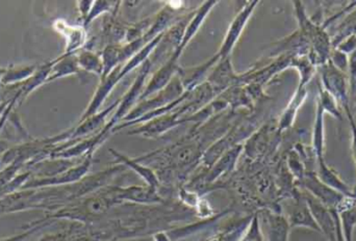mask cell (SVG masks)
Listing matches in <instances>:
<instances>
[{"label":"cell","instance_id":"cell-23","mask_svg":"<svg viewBox=\"0 0 356 241\" xmlns=\"http://www.w3.org/2000/svg\"><path fill=\"white\" fill-rule=\"evenodd\" d=\"M50 224L40 223L38 221L31 222L29 225H25L24 231L17 235L8 236V238H0V241H26L33 234L41 231L44 228L47 227Z\"/></svg>","mask_w":356,"mask_h":241},{"label":"cell","instance_id":"cell-30","mask_svg":"<svg viewBox=\"0 0 356 241\" xmlns=\"http://www.w3.org/2000/svg\"><path fill=\"white\" fill-rule=\"evenodd\" d=\"M4 71H6V68H2V67H0V88H1V79L2 76H3Z\"/></svg>","mask_w":356,"mask_h":241},{"label":"cell","instance_id":"cell-19","mask_svg":"<svg viewBox=\"0 0 356 241\" xmlns=\"http://www.w3.org/2000/svg\"><path fill=\"white\" fill-rule=\"evenodd\" d=\"M76 56L77 64H79L81 70L87 71V72L94 73V74L102 75L104 73V62L97 54L93 53L89 50H83L75 54Z\"/></svg>","mask_w":356,"mask_h":241},{"label":"cell","instance_id":"cell-15","mask_svg":"<svg viewBox=\"0 0 356 241\" xmlns=\"http://www.w3.org/2000/svg\"><path fill=\"white\" fill-rule=\"evenodd\" d=\"M110 152L116 157L117 161H119L121 165L129 167V169L135 171L138 175L141 176V177L145 180L147 186L154 188V190H158L159 186H160V180H159L158 176L154 173L152 169L142 165L141 163L138 161L137 159L129 158V157L124 156V155L120 154L119 152H116L114 149H110Z\"/></svg>","mask_w":356,"mask_h":241},{"label":"cell","instance_id":"cell-21","mask_svg":"<svg viewBox=\"0 0 356 241\" xmlns=\"http://www.w3.org/2000/svg\"><path fill=\"white\" fill-rule=\"evenodd\" d=\"M338 213L345 240L353 241V233L356 229V202Z\"/></svg>","mask_w":356,"mask_h":241},{"label":"cell","instance_id":"cell-20","mask_svg":"<svg viewBox=\"0 0 356 241\" xmlns=\"http://www.w3.org/2000/svg\"><path fill=\"white\" fill-rule=\"evenodd\" d=\"M242 149V146H234V148L230 149L226 154H224L223 156L220 158V160L216 163L213 171L211 172L209 177H207L209 181H213V180L217 179L222 174L232 169V167H234V163H236V158H238V155H240Z\"/></svg>","mask_w":356,"mask_h":241},{"label":"cell","instance_id":"cell-13","mask_svg":"<svg viewBox=\"0 0 356 241\" xmlns=\"http://www.w3.org/2000/svg\"><path fill=\"white\" fill-rule=\"evenodd\" d=\"M79 64H77L76 56H58L56 60H50V70L48 73L46 83H52L56 79L69 76V75L77 74L79 72Z\"/></svg>","mask_w":356,"mask_h":241},{"label":"cell","instance_id":"cell-27","mask_svg":"<svg viewBox=\"0 0 356 241\" xmlns=\"http://www.w3.org/2000/svg\"><path fill=\"white\" fill-rule=\"evenodd\" d=\"M180 198H181V200L184 201L186 205L193 207H197L199 201H200L195 192H186V190H181V192H180Z\"/></svg>","mask_w":356,"mask_h":241},{"label":"cell","instance_id":"cell-24","mask_svg":"<svg viewBox=\"0 0 356 241\" xmlns=\"http://www.w3.org/2000/svg\"><path fill=\"white\" fill-rule=\"evenodd\" d=\"M238 241H265L257 215H255L253 219H251L246 232H245L243 238Z\"/></svg>","mask_w":356,"mask_h":241},{"label":"cell","instance_id":"cell-2","mask_svg":"<svg viewBox=\"0 0 356 241\" xmlns=\"http://www.w3.org/2000/svg\"><path fill=\"white\" fill-rule=\"evenodd\" d=\"M93 154H88L83 157V160L77 163L74 167L58 175L47 178H31L27 180L19 190H33V188H48V186L66 185V184L76 183L87 176L92 165Z\"/></svg>","mask_w":356,"mask_h":241},{"label":"cell","instance_id":"cell-7","mask_svg":"<svg viewBox=\"0 0 356 241\" xmlns=\"http://www.w3.org/2000/svg\"><path fill=\"white\" fill-rule=\"evenodd\" d=\"M259 4V2H249L240 13L238 16L234 18L230 24L229 29H228L227 35H226L225 40H224L223 45L220 48L219 53L217 54V58L219 60H225L226 56L230 53L232 48L236 45V41L240 38L241 33H242L243 29H244L245 25L248 22L249 18H250L251 14L254 10L255 6Z\"/></svg>","mask_w":356,"mask_h":241},{"label":"cell","instance_id":"cell-10","mask_svg":"<svg viewBox=\"0 0 356 241\" xmlns=\"http://www.w3.org/2000/svg\"><path fill=\"white\" fill-rule=\"evenodd\" d=\"M115 200L131 201V202L142 203V204H156L162 203L163 200L159 196L156 190L141 186H131L129 188H119L113 192Z\"/></svg>","mask_w":356,"mask_h":241},{"label":"cell","instance_id":"cell-12","mask_svg":"<svg viewBox=\"0 0 356 241\" xmlns=\"http://www.w3.org/2000/svg\"><path fill=\"white\" fill-rule=\"evenodd\" d=\"M316 161H317L318 165L316 173H317L318 177L321 179L322 182H324L330 188H334V190L340 192L343 196L349 197L355 194L353 192V188H349V185H347L343 181L340 175L326 163L325 158L316 159Z\"/></svg>","mask_w":356,"mask_h":241},{"label":"cell","instance_id":"cell-25","mask_svg":"<svg viewBox=\"0 0 356 241\" xmlns=\"http://www.w3.org/2000/svg\"><path fill=\"white\" fill-rule=\"evenodd\" d=\"M113 6V4L108 3V2H93V6H92L91 10H90L89 15H88L86 20L83 21V26L87 27L98 15L102 14V13L106 12L108 8Z\"/></svg>","mask_w":356,"mask_h":241},{"label":"cell","instance_id":"cell-17","mask_svg":"<svg viewBox=\"0 0 356 241\" xmlns=\"http://www.w3.org/2000/svg\"><path fill=\"white\" fill-rule=\"evenodd\" d=\"M37 69V65H17L6 68L1 79V87L19 85L27 81L35 74Z\"/></svg>","mask_w":356,"mask_h":241},{"label":"cell","instance_id":"cell-28","mask_svg":"<svg viewBox=\"0 0 356 241\" xmlns=\"http://www.w3.org/2000/svg\"><path fill=\"white\" fill-rule=\"evenodd\" d=\"M92 6H93V2L92 1L77 2V8H79V12H81V17H83V21L86 20V18H87L88 15H89L90 10H91Z\"/></svg>","mask_w":356,"mask_h":241},{"label":"cell","instance_id":"cell-5","mask_svg":"<svg viewBox=\"0 0 356 241\" xmlns=\"http://www.w3.org/2000/svg\"><path fill=\"white\" fill-rule=\"evenodd\" d=\"M301 194L307 201L322 235L325 236L328 241H336L337 215L338 213L334 209H330V207L326 206L305 190H302Z\"/></svg>","mask_w":356,"mask_h":241},{"label":"cell","instance_id":"cell-14","mask_svg":"<svg viewBox=\"0 0 356 241\" xmlns=\"http://www.w3.org/2000/svg\"><path fill=\"white\" fill-rule=\"evenodd\" d=\"M315 121L312 131V146L316 159L324 158L325 155V112L317 102Z\"/></svg>","mask_w":356,"mask_h":241},{"label":"cell","instance_id":"cell-1","mask_svg":"<svg viewBox=\"0 0 356 241\" xmlns=\"http://www.w3.org/2000/svg\"><path fill=\"white\" fill-rule=\"evenodd\" d=\"M297 19H298L299 31L305 35L311 47L314 58L311 62L314 65L325 64L330 60L332 54V42L330 35L319 25L315 24L305 13V8L300 2H295Z\"/></svg>","mask_w":356,"mask_h":241},{"label":"cell","instance_id":"cell-29","mask_svg":"<svg viewBox=\"0 0 356 241\" xmlns=\"http://www.w3.org/2000/svg\"><path fill=\"white\" fill-rule=\"evenodd\" d=\"M336 241H346L343 234L342 226H341L340 217H339V213L337 215V234Z\"/></svg>","mask_w":356,"mask_h":241},{"label":"cell","instance_id":"cell-11","mask_svg":"<svg viewBox=\"0 0 356 241\" xmlns=\"http://www.w3.org/2000/svg\"><path fill=\"white\" fill-rule=\"evenodd\" d=\"M180 115H181L180 112L172 115H163V116L158 117L156 120H152L146 125L142 126L139 129L134 130L131 133L142 134L146 138H156V136L168 131L171 128L186 122L184 119L179 118Z\"/></svg>","mask_w":356,"mask_h":241},{"label":"cell","instance_id":"cell-8","mask_svg":"<svg viewBox=\"0 0 356 241\" xmlns=\"http://www.w3.org/2000/svg\"><path fill=\"white\" fill-rule=\"evenodd\" d=\"M52 27L66 39V49L63 53L64 56H74L81 51L87 42V33L83 26H74L68 24L63 19H56L52 22Z\"/></svg>","mask_w":356,"mask_h":241},{"label":"cell","instance_id":"cell-18","mask_svg":"<svg viewBox=\"0 0 356 241\" xmlns=\"http://www.w3.org/2000/svg\"><path fill=\"white\" fill-rule=\"evenodd\" d=\"M307 96V93L305 87H300V85H299L294 97L291 100L290 104H289L288 108H286L284 114L282 115V118H280V129L282 130H282H286L292 127L295 118H296L298 108H300L301 104L305 102Z\"/></svg>","mask_w":356,"mask_h":241},{"label":"cell","instance_id":"cell-3","mask_svg":"<svg viewBox=\"0 0 356 241\" xmlns=\"http://www.w3.org/2000/svg\"><path fill=\"white\" fill-rule=\"evenodd\" d=\"M323 89L340 104L343 110L349 108L348 79L346 74L339 70L330 60L321 66Z\"/></svg>","mask_w":356,"mask_h":241},{"label":"cell","instance_id":"cell-4","mask_svg":"<svg viewBox=\"0 0 356 241\" xmlns=\"http://www.w3.org/2000/svg\"><path fill=\"white\" fill-rule=\"evenodd\" d=\"M299 183H300L301 188H302L305 192L313 196L314 198L317 199L320 202L323 203L326 206L330 207V209H334V210H337L339 205L342 203V201L346 197L343 196L342 194L337 192L334 188L326 185L318 177L316 172H305V176L301 178Z\"/></svg>","mask_w":356,"mask_h":241},{"label":"cell","instance_id":"cell-22","mask_svg":"<svg viewBox=\"0 0 356 241\" xmlns=\"http://www.w3.org/2000/svg\"><path fill=\"white\" fill-rule=\"evenodd\" d=\"M317 102L322 106L325 114L327 113V114L332 115V117L339 119V120L342 118L340 104L334 99V96L330 95L323 88H320L319 99Z\"/></svg>","mask_w":356,"mask_h":241},{"label":"cell","instance_id":"cell-26","mask_svg":"<svg viewBox=\"0 0 356 241\" xmlns=\"http://www.w3.org/2000/svg\"><path fill=\"white\" fill-rule=\"evenodd\" d=\"M345 114L348 117V120L350 122L351 134H353V140H351V153H353V160H355L356 167V122L350 108H347L344 110Z\"/></svg>","mask_w":356,"mask_h":241},{"label":"cell","instance_id":"cell-16","mask_svg":"<svg viewBox=\"0 0 356 241\" xmlns=\"http://www.w3.org/2000/svg\"><path fill=\"white\" fill-rule=\"evenodd\" d=\"M268 221V241H289L291 227L284 215L269 213Z\"/></svg>","mask_w":356,"mask_h":241},{"label":"cell","instance_id":"cell-6","mask_svg":"<svg viewBox=\"0 0 356 241\" xmlns=\"http://www.w3.org/2000/svg\"><path fill=\"white\" fill-rule=\"evenodd\" d=\"M286 221L290 225L291 229L294 228H305L321 234L311 209L307 205V201L303 198L302 194L290 201L286 205Z\"/></svg>","mask_w":356,"mask_h":241},{"label":"cell","instance_id":"cell-9","mask_svg":"<svg viewBox=\"0 0 356 241\" xmlns=\"http://www.w3.org/2000/svg\"><path fill=\"white\" fill-rule=\"evenodd\" d=\"M108 236L99 232L83 229L81 226H72L64 231L46 234L35 241H106Z\"/></svg>","mask_w":356,"mask_h":241}]
</instances>
